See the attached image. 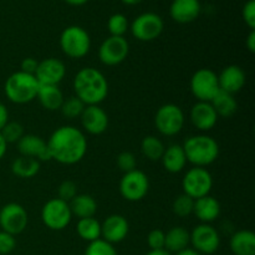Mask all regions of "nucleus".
<instances>
[{
	"mask_svg": "<svg viewBox=\"0 0 255 255\" xmlns=\"http://www.w3.org/2000/svg\"><path fill=\"white\" fill-rule=\"evenodd\" d=\"M80 119H81V125L85 131L94 136L102 134L106 132L109 127V115L102 107H100V105H91V106L85 107Z\"/></svg>",
	"mask_w": 255,
	"mask_h": 255,
	"instance_id": "nucleus-16",
	"label": "nucleus"
},
{
	"mask_svg": "<svg viewBox=\"0 0 255 255\" xmlns=\"http://www.w3.org/2000/svg\"><path fill=\"white\" fill-rule=\"evenodd\" d=\"M37 65H39V61L34 57H26L21 61V65H20V71L25 72V74L35 75L37 69Z\"/></svg>",
	"mask_w": 255,
	"mask_h": 255,
	"instance_id": "nucleus-42",
	"label": "nucleus"
},
{
	"mask_svg": "<svg viewBox=\"0 0 255 255\" xmlns=\"http://www.w3.org/2000/svg\"><path fill=\"white\" fill-rule=\"evenodd\" d=\"M189 244H192L194 251L202 255H211L218 251L221 246V236L213 226L202 223L194 227L193 231L189 233Z\"/></svg>",
	"mask_w": 255,
	"mask_h": 255,
	"instance_id": "nucleus-12",
	"label": "nucleus"
},
{
	"mask_svg": "<svg viewBox=\"0 0 255 255\" xmlns=\"http://www.w3.org/2000/svg\"><path fill=\"white\" fill-rule=\"evenodd\" d=\"M85 255H119L117 251L115 249L114 244L104 241V239H97V241L91 242L87 246Z\"/></svg>",
	"mask_w": 255,
	"mask_h": 255,
	"instance_id": "nucleus-36",
	"label": "nucleus"
},
{
	"mask_svg": "<svg viewBox=\"0 0 255 255\" xmlns=\"http://www.w3.org/2000/svg\"><path fill=\"white\" fill-rule=\"evenodd\" d=\"M129 24L127 17L121 12L111 15L107 21V29L111 36H124L128 30Z\"/></svg>",
	"mask_w": 255,
	"mask_h": 255,
	"instance_id": "nucleus-33",
	"label": "nucleus"
},
{
	"mask_svg": "<svg viewBox=\"0 0 255 255\" xmlns=\"http://www.w3.org/2000/svg\"><path fill=\"white\" fill-rule=\"evenodd\" d=\"M246 45L247 47H248L249 51L255 52V30H251L248 37H247Z\"/></svg>",
	"mask_w": 255,
	"mask_h": 255,
	"instance_id": "nucleus-44",
	"label": "nucleus"
},
{
	"mask_svg": "<svg viewBox=\"0 0 255 255\" xmlns=\"http://www.w3.org/2000/svg\"><path fill=\"white\" fill-rule=\"evenodd\" d=\"M72 216L79 219L91 218L97 212V202L90 194H77L71 202H69Z\"/></svg>",
	"mask_w": 255,
	"mask_h": 255,
	"instance_id": "nucleus-26",
	"label": "nucleus"
},
{
	"mask_svg": "<svg viewBox=\"0 0 255 255\" xmlns=\"http://www.w3.org/2000/svg\"><path fill=\"white\" fill-rule=\"evenodd\" d=\"M234 255H255V234L252 231H238L229 242Z\"/></svg>",
	"mask_w": 255,
	"mask_h": 255,
	"instance_id": "nucleus-25",
	"label": "nucleus"
},
{
	"mask_svg": "<svg viewBox=\"0 0 255 255\" xmlns=\"http://www.w3.org/2000/svg\"><path fill=\"white\" fill-rule=\"evenodd\" d=\"M16 247L15 237L6 232L0 231V255H5L11 253Z\"/></svg>",
	"mask_w": 255,
	"mask_h": 255,
	"instance_id": "nucleus-40",
	"label": "nucleus"
},
{
	"mask_svg": "<svg viewBox=\"0 0 255 255\" xmlns=\"http://www.w3.org/2000/svg\"><path fill=\"white\" fill-rule=\"evenodd\" d=\"M36 99L47 111H57L61 107L65 97L57 85H40Z\"/></svg>",
	"mask_w": 255,
	"mask_h": 255,
	"instance_id": "nucleus-23",
	"label": "nucleus"
},
{
	"mask_svg": "<svg viewBox=\"0 0 255 255\" xmlns=\"http://www.w3.org/2000/svg\"><path fill=\"white\" fill-rule=\"evenodd\" d=\"M149 191V179L146 173L139 169L124 173L120 181V193L128 202H139Z\"/></svg>",
	"mask_w": 255,
	"mask_h": 255,
	"instance_id": "nucleus-11",
	"label": "nucleus"
},
{
	"mask_svg": "<svg viewBox=\"0 0 255 255\" xmlns=\"http://www.w3.org/2000/svg\"><path fill=\"white\" fill-rule=\"evenodd\" d=\"M193 207L194 199L183 193L174 199L172 209H173V213L178 216L179 218H186L193 213Z\"/></svg>",
	"mask_w": 255,
	"mask_h": 255,
	"instance_id": "nucleus-34",
	"label": "nucleus"
},
{
	"mask_svg": "<svg viewBox=\"0 0 255 255\" xmlns=\"http://www.w3.org/2000/svg\"><path fill=\"white\" fill-rule=\"evenodd\" d=\"M129 232L128 221L121 214H111L101 224V239L111 244L121 243Z\"/></svg>",
	"mask_w": 255,
	"mask_h": 255,
	"instance_id": "nucleus-17",
	"label": "nucleus"
},
{
	"mask_svg": "<svg viewBox=\"0 0 255 255\" xmlns=\"http://www.w3.org/2000/svg\"><path fill=\"white\" fill-rule=\"evenodd\" d=\"M174 255H202V254L198 253L197 251H194L193 248H186V249H183V251L176 253Z\"/></svg>",
	"mask_w": 255,
	"mask_h": 255,
	"instance_id": "nucleus-46",
	"label": "nucleus"
},
{
	"mask_svg": "<svg viewBox=\"0 0 255 255\" xmlns=\"http://www.w3.org/2000/svg\"><path fill=\"white\" fill-rule=\"evenodd\" d=\"M75 96L86 106L100 105L109 95V81L100 70L95 67H84L74 79Z\"/></svg>",
	"mask_w": 255,
	"mask_h": 255,
	"instance_id": "nucleus-2",
	"label": "nucleus"
},
{
	"mask_svg": "<svg viewBox=\"0 0 255 255\" xmlns=\"http://www.w3.org/2000/svg\"><path fill=\"white\" fill-rule=\"evenodd\" d=\"M132 35L137 40L143 42L153 41L159 35L162 34L164 29V24L162 17L156 12H142L139 14L133 21L131 22Z\"/></svg>",
	"mask_w": 255,
	"mask_h": 255,
	"instance_id": "nucleus-10",
	"label": "nucleus"
},
{
	"mask_svg": "<svg viewBox=\"0 0 255 255\" xmlns=\"http://www.w3.org/2000/svg\"><path fill=\"white\" fill-rule=\"evenodd\" d=\"M57 198L65 202H71L77 196V186L72 181H64L57 189Z\"/></svg>",
	"mask_w": 255,
	"mask_h": 255,
	"instance_id": "nucleus-38",
	"label": "nucleus"
},
{
	"mask_svg": "<svg viewBox=\"0 0 255 255\" xmlns=\"http://www.w3.org/2000/svg\"><path fill=\"white\" fill-rule=\"evenodd\" d=\"M164 238H166V233L161 229H153L149 232L148 237H147V244H148L151 251H161L164 249Z\"/></svg>",
	"mask_w": 255,
	"mask_h": 255,
	"instance_id": "nucleus-39",
	"label": "nucleus"
},
{
	"mask_svg": "<svg viewBox=\"0 0 255 255\" xmlns=\"http://www.w3.org/2000/svg\"><path fill=\"white\" fill-rule=\"evenodd\" d=\"M66 67L64 62L55 57H47L39 61L35 77L40 85H57L65 79Z\"/></svg>",
	"mask_w": 255,
	"mask_h": 255,
	"instance_id": "nucleus-15",
	"label": "nucleus"
},
{
	"mask_svg": "<svg viewBox=\"0 0 255 255\" xmlns=\"http://www.w3.org/2000/svg\"><path fill=\"white\" fill-rule=\"evenodd\" d=\"M76 232L82 241L91 243L97 239H101V223L94 217L79 219Z\"/></svg>",
	"mask_w": 255,
	"mask_h": 255,
	"instance_id": "nucleus-30",
	"label": "nucleus"
},
{
	"mask_svg": "<svg viewBox=\"0 0 255 255\" xmlns=\"http://www.w3.org/2000/svg\"><path fill=\"white\" fill-rule=\"evenodd\" d=\"M184 194L193 199L208 196L213 187V177L208 169L203 167H193L186 172L182 181Z\"/></svg>",
	"mask_w": 255,
	"mask_h": 255,
	"instance_id": "nucleus-8",
	"label": "nucleus"
},
{
	"mask_svg": "<svg viewBox=\"0 0 255 255\" xmlns=\"http://www.w3.org/2000/svg\"><path fill=\"white\" fill-rule=\"evenodd\" d=\"M193 214L202 223L209 224L221 216V203L218 199L212 196H204L194 199Z\"/></svg>",
	"mask_w": 255,
	"mask_h": 255,
	"instance_id": "nucleus-22",
	"label": "nucleus"
},
{
	"mask_svg": "<svg viewBox=\"0 0 255 255\" xmlns=\"http://www.w3.org/2000/svg\"><path fill=\"white\" fill-rule=\"evenodd\" d=\"M29 216L21 204L7 203L0 209V228L2 232L17 236L26 229Z\"/></svg>",
	"mask_w": 255,
	"mask_h": 255,
	"instance_id": "nucleus-14",
	"label": "nucleus"
},
{
	"mask_svg": "<svg viewBox=\"0 0 255 255\" xmlns=\"http://www.w3.org/2000/svg\"><path fill=\"white\" fill-rule=\"evenodd\" d=\"M246 72L238 65H229L218 75L219 89L232 95L241 91L246 85Z\"/></svg>",
	"mask_w": 255,
	"mask_h": 255,
	"instance_id": "nucleus-21",
	"label": "nucleus"
},
{
	"mask_svg": "<svg viewBox=\"0 0 255 255\" xmlns=\"http://www.w3.org/2000/svg\"><path fill=\"white\" fill-rule=\"evenodd\" d=\"M40 171V162L31 157L20 156L15 158L11 163V172L16 177L22 179H29L36 176Z\"/></svg>",
	"mask_w": 255,
	"mask_h": 255,
	"instance_id": "nucleus-29",
	"label": "nucleus"
},
{
	"mask_svg": "<svg viewBox=\"0 0 255 255\" xmlns=\"http://www.w3.org/2000/svg\"><path fill=\"white\" fill-rule=\"evenodd\" d=\"M186 117L178 105L166 104L157 110L154 115V125L162 136L172 137L183 129Z\"/></svg>",
	"mask_w": 255,
	"mask_h": 255,
	"instance_id": "nucleus-6",
	"label": "nucleus"
},
{
	"mask_svg": "<svg viewBox=\"0 0 255 255\" xmlns=\"http://www.w3.org/2000/svg\"><path fill=\"white\" fill-rule=\"evenodd\" d=\"M129 44L125 36H111L102 41L99 47V59L106 66H117L127 59Z\"/></svg>",
	"mask_w": 255,
	"mask_h": 255,
	"instance_id": "nucleus-13",
	"label": "nucleus"
},
{
	"mask_svg": "<svg viewBox=\"0 0 255 255\" xmlns=\"http://www.w3.org/2000/svg\"><path fill=\"white\" fill-rule=\"evenodd\" d=\"M60 47L66 56L81 59L90 52L91 37L84 27L71 25L62 30L60 35Z\"/></svg>",
	"mask_w": 255,
	"mask_h": 255,
	"instance_id": "nucleus-5",
	"label": "nucleus"
},
{
	"mask_svg": "<svg viewBox=\"0 0 255 255\" xmlns=\"http://www.w3.org/2000/svg\"><path fill=\"white\" fill-rule=\"evenodd\" d=\"M187 162L194 167H203L212 164L219 156V144L213 137L207 134H196L186 139L183 146Z\"/></svg>",
	"mask_w": 255,
	"mask_h": 255,
	"instance_id": "nucleus-3",
	"label": "nucleus"
},
{
	"mask_svg": "<svg viewBox=\"0 0 255 255\" xmlns=\"http://www.w3.org/2000/svg\"><path fill=\"white\" fill-rule=\"evenodd\" d=\"M146 255H172L169 252H167L166 249H161V251H151Z\"/></svg>",
	"mask_w": 255,
	"mask_h": 255,
	"instance_id": "nucleus-48",
	"label": "nucleus"
},
{
	"mask_svg": "<svg viewBox=\"0 0 255 255\" xmlns=\"http://www.w3.org/2000/svg\"><path fill=\"white\" fill-rule=\"evenodd\" d=\"M211 104L213 109L216 110L218 117H223V119H229L233 115H236L237 110H238V102L234 99V95L222 91V90H219V92L214 96Z\"/></svg>",
	"mask_w": 255,
	"mask_h": 255,
	"instance_id": "nucleus-28",
	"label": "nucleus"
},
{
	"mask_svg": "<svg viewBox=\"0 0 255 255\" xmlns=\"http://www.w3.org/2000/svg\"><path fill=\"white\" fill-rule=\"evenodd\" d=\"M242 15H243V20L248 25L249 29L255 30V0H248L244 4Z\"/></svg>",
	"mask_w": 255,
	"mask_h": 255,
	"instance_id": "nucleus-41",
	"label": "nucleus"
},
{
	"mask_svg": "<svg viewBox=\"0 0 255 255\" xmlns=\"http://www.w3.org/2000/svg\"><path fill=\"white\" fill-rule=\"evenodd\" d=\"M64 1H66L70 5H74V6H81V5L86 4L89 0H64Z\"/></svg>",
	"mask_w": 255,
	"mask_h": 255,
	"instance_id": "nucleus-47",
	"label": "nucleus"
},
{
	"mask_svg": "<svg viewBox=\"0 0 255 255\" xmlns=\"http://www.w3.org/2000/svg\"><path fill=\"white\" fill-rule=\"evenodd\" d=\"M17 149L20 156L31 157L39 162L51 161V154L47 148V143L36 134H24L17 142Z\"/></svg>",
	"mask_w": 255,
	"mask_h": 255,
	"instance_id": "nucleus-19",
	"label": "nucleus"
},
{
	"mask_svg": "<svg viewBox=\"0 0 255 255\" xmlns=\"http://www.w3.org/2000/svg\"><path fill=\"white\" fill-rule=\"evenodd\" d=\"M189 246V232L183 227H173L166 233L164 249L169 253H178Z\"/></svg>",
	"mask_w": 255,
	"mask_h": 255,
	"instance_id": "nucleus-27",
	"label": "nucleus"
},
{
	"mask_svg": "<svg viewBox=\"0 0 255 255\" xmlns=\"http://www.w3.org/2000/svg\"><path fill=\"white\" fill-rule=\"evenodd\" d=\"M40 84L35 75L16 71L10 75L4 85V92L12 104L25 105L34 101L37 96Z\"/></svg>",
	"mask_w": 255,
	"mask_h": 255,
	"instance_id": "nucleus-4",
	"label": "nucleus"
},
{
	"mask_svg": "<svg viewBox=\"0 0 255 255\" xmlns=\"http://www.w3.org/2000/svg\"><path fill=\"white\" fill-rule=\"evenodd\" d=\"M9 122V111L2 102H0V131Z\"/></svg>",
	"mask_w": 255,
	"mask_h": 255,
	"instance_id": "nucleus-43",
	"label": "nucleus"
},
{
	"mask_svg": "<svg viewBox=\"0 0 255 255\" xmlns=\"http://www.w3.org/2000/svg\"><path fill=\"white\" fill-rule=\"evenodd\" d=\"M86 105L81 101L80 99H77L76 96H71L69 99L64 100L61 107H60V111L64 115L66 119L74 120L76 117H80L84 112Z\"/></svg>",
	"mask_w": 255,
	"mask_h": 255,
	"instance_id": "nucleus-32",
	"label": "nucleus"
},
{
	"mask_svg": "<svg viewBox=\"0 0 255 255\" xmlns=\"http://www.w3.org/2000/svg\"><path fill=\"white\" fill-rule=\"evenodd\" d=\"M51 159L66 166L79 163L87 152V139L81 129L74 126H61L47 139Z\"/></svg>",
	"mask_w": 255,
	"mask_h": 255,
	"instance_id": "nucleus-1",
	"label": "nucleus"
},
{
	"mask_svg": "<svg viewBox=\"0 0 255 255\" xmlns=\"http://www.w3.org/2000/svg\"><path fill=\"white\" fill-rule=\"evenodd\" d=\"M0 133H1L2 138L5 139V142H6L7 144L17 143V142L20 141V138H21V137L25 134L22 125L19 124V122H15V121L7 122V124L2 127V129L0 131Z\"/></svg>",
	"mask_w": 255,
	"mask_h": 255,
	"instance_id": "nucleus-35",
	"label": "nucleus"
},
{
	"mask_svg": "<svg viewBox=\"0 0 255 255\" xmlns=\"http://www.w3.org/2000/svg\"><path fill=\"white\" fill-rule=\"evenodd\" d=\"M163 142L156 136H146L141 142V152L149 161H161L164 153Z\"/></svg>",
	"mask_w": 255,
	"mask_h": 255,
	"instance_id": "nucleus-31",
	"label": "nucleus"
},
{
	"mask_svg": "<svg viewBox=\"0 0 255 255\" xmlns=\"http://www.w3.org/2000/svg\"><path fill=\"white\" fill-rule=\"evenodd\" d=\"M202 5L199 0H173L169 6V15L179 24H189L199 16Z\"/></svg>",
	"mask_w": 255,
	"mask_h": 255,
	"instance_id": "nucleus-20",
	"label": "nucleus"
},
{
	"mask_svg": "<svg viewBox=\"0 0 255 255\" xmlns=\"http://www.w3.org/2000/svg\"><path fill=\"white\" fill-rule=\"evenodd\" d=\"M72 213L67 202L52 198L41 209V221L51 231H64L71 223Z\"/></svg>",
	"mask_w": 255,
	"mask_h": 255,
	"instance_id": "nucleus-7",
	"label": "nucleus"
},
{
	"mask_svg": "<svg viewBox=\"0 0 255 255\" xmlns=\"http://www.w3.org/2000/svg\"><path fill=\"white\" fill-rule=\"evenodd\" d=\"M6 149H7V143L5 142V139L2 138L1 133H0V161H1L2 157L5 156V153H6Z\"/></svg>",
	"mask_w": 255,
	"mask_h": 255,
	"instance_id": "nucleus-45",
	"label": "nucleus"
},
{
	"mask_svg": "<svg viewBox=\"0 0 255 255\" xmlns=\"http://www.w3.org/2000/svg\"><path fill=\"white\" fill-rule=\"evenodd\" d=\"M117 166L121 169L124 173H127V172H131L133 169H136L137 161L136 157H134L133 153L128 151L121 152V153L117 156Z\"/></svg>",
	"mask_w": 255,
	"mask_h": 255,
	"instance_id": "nucleus-37",
	"label": "nucleus"
},
{
	"mask_svg": "<svg viewBox=\"0 0 255 255\" xmlns=\"http://www.w3.org/2000/svg\"><path fill=\"white\" fill-rule=\"evenodd\" d=\"M191 92L198 101L211 102L219 92L218 75L211 69H199L189 82Z\"/></svg>",
	"mask_w": 255,
	"mask_h": 255,
	"instance_id": "nucleus-9",
	"label": "nucleus"
},
{
	"mask_svg": "<svg viewBox=\"0 0 255 255\" xmlns=\"http://www.w3.org/2000/svg\"><path fill=\"white\" fill-rule=\"evenodd\" d=\"M192 125L202 132L211 131L218 122V115L211 102L198 101L192 106L189 112Z\"/></svg>",
	"mask_w": 255,
	"mask_h": 255,
	"instance_id": "nucleus-18",
	"label": "nucleus"
},
{
	"mask_svg": "<svg viewBox=\"0 0 255 255\" xmlns=\"http://www.w3.org/2000/svg\"><path fill=\"white\" fill-rule=\"evenodd\" d=\"M163 167L169 173H179L186 168L187 158L184 149L181 144H171L164 149L161 158Z\"/></svg>",
	"mask_w": 255,
	"mask_h": 255,
	"instance_id": "nucleus-24",
	"label": "nucleus"
},
{
	"mask_svg": "<svg viewBox=\"0 0 255 255\" xmlns=\"http://www.w3.org/2000/svg\"><path fill=\"white\" fill-rule=\"evenodd\" d=\"M121 1L126 5H136L138 2H141L142 0H121Z\"/></svg>",
	"mask_w": 255,
	"mask_h": 255,
	"instance_id": "nucleus-49",
	"label": "nucleus"
}]
</instances>
